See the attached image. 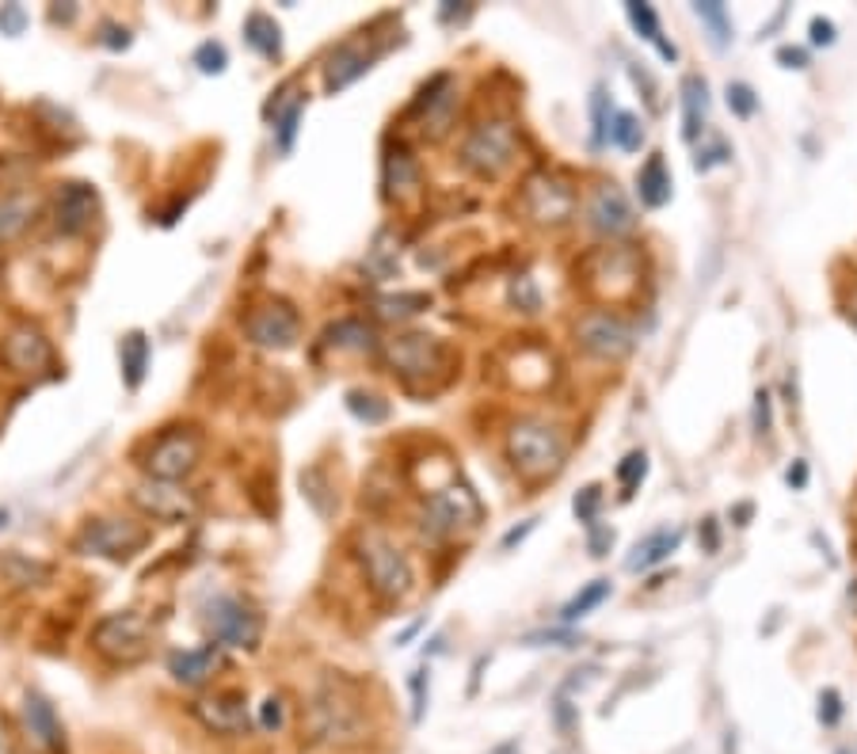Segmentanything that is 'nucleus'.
I'll return each instance as SVG.
<instances>
[{
    "label": "nucleus",
    "mask_w": 857,
    "mask_h": 754,
    "mask_svg": "<svg viewBox=\"0 0 857 754\" xmlns=\"http://www.w3.org/2000/svg\"><path fill=\"white\" fill-rule=\"evenodd\" d=\"M522 210L538 221V226H565L576 214V191L568 180L553 172H538L522 187Z\"/></svg>",
    "instance_id": "9"
},
{
    "label": "nucleus",
    "mask_w": 857,
    "mask_h": 754,
    "mask_svg": "<svg viewBox=\"0 0 857 754\" xmlns=\"http://www.w3.org/2000/svg\"><path fill=\"white\" fill-rule=\"evenodd\" d=\"M678 545H683V530L678 526L655 530V534H648L644 542H637V549H632V557H629V572H648V568L663 564Z\"/></svg>",
    "instance_id": "23"
},
{
    "label": "nucleus",
    "mask_w": 857,
    "mask_h": 754,
    "mask_svg": "<svg viewBox=\"0 0 857 754\" xmlns=\"http://www.w3.org/2000/svg\"><path fill=\"white\" fill-rule=\"evenodd\" d=\"M484 514L481 499L473 496L469 484H446V488L431 491L420 514V530L427 537H454L458 530L476 526Z\"/></svg>",
    "instance_id": "7"
},
{
    "label": "nucleus",
    "mask_w": 857,
    "mask_h": 754,
    "mask_svg": "<svg viewBox=\"0 0 857 754\" xmlns=\"http://www.w3.org/2000/svg\"><path fill=\"white\" fill-rule=\"evenodd\" d=\"M99 214V195L88 183H65L58 191V206H53V221L65 236H76L96 221Z\"/></svg>",
    "instance_id": "19"
},
{
    "label": "nucleus",
    "mask_w": 857,
    "mask_h": 754,
    "mask_svg": "<svg viewBox=\"0 0 857 754\" xmlns=\"http://www.w3.org/2000/svg\"><path fill=\"white\" fill-rule=\"evenodd\" d=\"M195 717L218 735H241L249 728V697L241 690H221L195 705Z\"/></svg>",
    "instance_id": "18"
},
{
    "label": "nucleus",
    "mask_w": 857,
    "mask_h": 754,
    "mask_svg": "<svg viewBox=\"0 0 857 754\" xmlns=\"http://www.w3.org/2000/svg\"><path fill=\"white\" fill-rule=\"evenodd\" d=\"M309 728L321 743H336V747L359 743L366 735V709H362L359 686L343 674H328L309 705Z\"/></svg>",
    "instance_id": "1"
},
{
    "label": "nucleus",
    "mask_w": 857,
    "mask_h": 754,
    "mask_svg": "<svg viewBox=\"0 0 857 754\" xmlns=\"http://www.w3.org/2000/svg\"><path fill=\"white\" fill-rule=\"evenodd\" d=\"M812 42H816V46H831V42H835V23L823 20V15H816V20H812Z\"/></svg>",
    "instance_id": "52"
},
{
    "label": "nucleus",
    "mask_w": 857,
    "mask_h": 754,
    "mask_svg": "<svg viewBox=\"0 0 857 754\" xmlns=\"http://www.w3.org/2000/svg\"><path fill=\"white\" fill-rule=\"evenodd\" d=\"M198 453H203V446H198V438L191 435V430H165V435L153 442L149 450V461H145V469H149L153 481H168V484H180L183 476L195 473L198 465Z\"/></svg>",
    "instance_id": "11"
},
{
    "label": "nucleus",
    "mask_w": 857,
    "mask_h": 754,
    "mask_svg": "<svg viewBox=\"0 0 857 754\" xmlns=\"http://www.w3.org/2000/svg\"><path fill=\"white\" fill-rule=\"evenodd\" d=\"M770 427H774V412H770V392L759 389V392H755V430H759V435H767Z\"/></svg>",
    "instance_id": "49"
},
{
    "label": "nucleus",
    "mask_w": 857,
    "mask_h": 754,
    "mask_svg": "<svg viewBox=\"0 0 857 754\" xmlns=\"http://www.w3.org/2000/svg\"><path fill=\"white\" fill-rule=\"evenodd\" d=\"M789 484H793V488H805V484H808V465H805V461H797V465L789 469Z\"/></svg>",
    "instance_id": "57"
},
{
    "label": "nucleus",
    "mask_w": 857,
    "mask_h": 754,
    "mask_svg": "<svg viewBox=\"0 0 857 754\" xmlns=\"http://www.w3.org/2000/svg\"><path fill=\"white\" fill-rule=\"evenodd\" d=\"M777 61H785L789 69H805L808 65V53L800 50V46H782V50H777Z\"/></svg>",
    "instance_id": "53"
},
{
    "label": "nucleus",
    "mask_w": 857,
    "mask_h": 754,
    "mask_svg": "<svg viewBox=\"0 0 857 754\" xmlns=\"http://www.w3.org/2000/svg\"><path fill=\"white\" fill-rule=\"evenodd\" d=\"M195 65L203 69L206 76L226 73V65H229L226 46H221V42H203V46H198V50H195Z\"/></svg>",
    "instance_id": "39"
},
{
    "label": "nucleus",
    "mask_w": 857,
    "mask_h": 754,
    "mask_svg": "<svg viewBox=\"0 0 857 754\" xmlns=\"http://www.w3.org/2000/svg\"><path fill=\"white\" fill-rule=\"evenodd\" d=\"M4 568L12 572V583H20V587H31V583L46 580L50 575V568L38 564V560H23V557H8Z\"/></svg>",
    "instance_id": "38"
},
{
    "label": "nucleus",
    "mask_w": 857,
    "mask_h": 754,
    "mask_svg": "<svg viewBox=\"0 0 857 754\" xmlns=\"http://www.w3.org/2000/svg\"><path fill=\"white\" fill-rule=\"evenodd\" d=\"M609 598V580H591L587 583L583 591H579V595H571L568 598V606L565 610H560V621H579V618H587V613L594 610V606H602Z\"/></svg>",
    "instance_id": "30"
},
{
    "label": "nucleus",
    "mask_w": 857,
    "mask_h": 754,
    "mask_svg": "<svg viewBox=\"0 0 857 754\" xmlns=\"http://www.w3.org/2000/svg\"><path fill=\"white\" fill-rule=\"evenodd\" d=\"M347 408L366 423H382L389 415V404L382 397H374V392H347Z\"/></svg>",
    "instance_id": "36"
},
{
    "label": "nucleus",
    "mask_w": 857,
    "mask_h": 754,
    "mask_svg": "<svg viewBox=\"0 0 857 754\" xmlns=\"http://www.w3.org/2000/svg\"><path fill=\"white\" fill-rule=\"evenodd\" d=\"M732 153H728V145L724 142H716L713 149H705V153H698V160H693V165H698V172H709V168L713 165H724V160H728Z\"/></svg>",
    "instance_id": "50"
},
{
    "label": "nucleus",
    "mask_w": 857,
    "mask_h": 754,
    "mask_svg": "<svg viewBox=\"0 0 857 754\" xmlns=\"http://www.w3.org/2000/svg\"><path fill=\"white\" fill-rule=\"evenodd\" d=\"M728 107L739 114V119H751V114L759 111V99H755V92L747 88V84H728Z\"/></svg>",
    "instance_id": "43"
},
{
    "label": "nucleus",
    "mask_w": 857,
    "mask_h": 754,
    "mask_svg": "<svg viewBox=\"0 0 857 754\" xmlns=\"http://www.w3.org/2000/svg\"><path fill=\"white\" fill-rule=\"evenodd\" d=\"M0 754H15L12 735H8V725H4V720H0Z\"/></svg>",
    "instance_id": "59"
},
{
    "label": "nucleus",
    "mask_w": 857,
    "mask_h": 754,
    "mask_svg": "<svg viewBox=\"0 0 857 754\" xmlns=\"http://www.w3.org/2000/svg\"><path fill=\"white\" fill-rule=\"evenodd\" d=\"M701 534H705V552H716V545H721V534H716V519H705Z\"/></svg>",
    "instance_id": "56"
},
{
    "label": "nucleus",
    "mask_w": 857,
    "mask_h": 754,
    "mask_svg": "<svg viewBox=\"0 0 857 754\" xmlns=\"http://www.w3.org/2000/svg\"><path fill=\"white\" fill-rule=\"evenodd\" d=\"M644 473H648V458H644V450H632L629 458L617 465V481H621V488H625V496H632L637 491V484L644 481Z\"/></svg>",
    "instance_id": "37"
},
{
    "label": "nucleus",
    "mask_w": 857,
    "mask_h": 754,
    "mask_svg": "<svg viewBox=\"0 0 857 754\" xmlns=\"http://www.w3.org/2000/svg\"><path fill=\"white\" fill-rule=\"evenodd\" d=\"M354 552H359V564L366 572V583L374 587V595H382L385 603H400V598L412 591V560L405 557L393 537L377 534V530H362L354 537Z\"/></svg>",
    "instance_id": "3"
},
{
    "label": "nucleus",
    "mask_w": 857,
    "mask_h": 754,
    "mask_svg": "<svg viewBox=\"0 0 857 754\" xmlns=\"http://www.w3.org/2000/svg\"><path fill=\"white\" fill-rule=\"evenodd\" d=\"M385 358H389L393 374H400L405 381H415V377H431L446 366V348L435 340V336L423 332H408L397 336V340L385 348Z\"/></svg>",
    "instance_id": "12"
},
{
    "label": "nucleus",
    "mask_w": 857,
    "mask_h": 754,
    "mask_svg": "<svg viewBox=\"0 0 857 754\" xmlns=\"http://www.w3.org/2000/svg\"><path fill=\"white\" fill-rule=\"evenodd\" d=\"M637 187H640V203H644L648 210H660V206L671 203V175H667V165H663L660 153H652L648 165L640 168Z\"/></svg>",
    "instance_id": "24"
},
{
    "label": "nucleus",
    "mask_w": 857,
    "mask_h": 754,
    "mask_svg": "<svg viewBox=\"0 0 857 754\" xmlns=\"http://www.w3.org/2000/svg\"><path fill=\"white\" fill-rule=\"evenodd\" d=\"M576 340H579V348H583L587 355L617 363V358H625L632 351L637 336H632L629 320H621L617 313L594 309V313H587V317L576 325Z\"/></svg>",
    "instance_id": "10"
},
{
    "label": "nucleus",
    "mask_w": 857,
    "mask_h": 754,
    "mask_svg": "<svg viewBox=\"0 0 857 754\" xmlns=\"http://www.w3.org/2000/svg\"><path fill=\"white\" fill-rule=\"evenodd\" d=\"M599 503H602V488H599V484H587V488L576 496V514H579V522H587V526H594V514H599Z\"/></svg>",
    "instance_id": "44"
},
{
    "label": "nucleus",
    "mask_w": 857,
    "mask_h": 754,
    "mask_svg": "<svg viewBox=\"0 0 857 754\" xmlns=\"http://www.w3.org/2000/svg\"><path fill=\"white\" fill-rule=\"evenodd\" d=\"M35 218V195L27 191H12L0 198V241H12L27 229V221Z\"/></svg>",
    "instance_id": "26"
},
{
    "label": "nucleus",
    "mask_w": 857,
    "mask_h": 754,
    "mask_svg": "<svg viewBox=\"0 0 857 754\" xmlns=\"http://www.w3.org/2000/svg\"><path fill=\"white\" fill-rule=\"evenodd\" d=\"M511 302L519 305L522 313H538V309H542V294H538L534 279H527V275H522V279H515V282H511Z\"/></svg>",
    "instance_id": "41"
},
{
    "label": "nucleus",
    "mask_w": 857,
    "mask_h": 754,
    "mask_svg": "<svg viewBox=\"0 0 857 754\" xmlns=\"http://www.w3.org/2000/svg\"><path fill=\"white\" fill-rule=\"evenodd\" d=\"M609 545H614V530H591V552L594 557H606Z\"/></svg>",
    "instance_id": "54"
},
{
    "label": "nucleus",
    "mask_w": 857,
    "mask_h": 754,
    "mask_svg": "<svg viewBox=\"0 0 857 754\" xmlns=\"http://www.w3.org/2000/svg\"><path fill=\"white\" fill-rule=\"evenodd\" d=\"M625 12H629L632 27L640 31V38H644V42H652V46L663 42V31H660V20H655L652 4H640V0H632V4L625 8Z\"/></svg>",
    "instance_id": "35"
},
{
    "label": "nucleus",
    "mask_w": 857,
    "mask_h": 754,
    "mask_svg": "<svg viewBox=\"0 0 857 754\" xmlns=\"http://www.w3.org/2000/svg\"><path fill=\"white\" fill-rule=\"evenodd\" d=\"M282 720H286L282 702H279V697H267V702L259 705V728H264V732H279Z\"/></svg>",
    "instance_id": "46"
},
{
    "label": "nucleus",
    "mask_w": 857,
    "mask_h": 754,
    "mask_svg": "<svg viewBox=\"0 0 857 754\" xmlns=\"http://www.w3.org/2000/svg\"><path fill=\"white\" fill-rule=\"evenodd\" d=\"M846 317H850V325L857 328V287H854V294H850V305H846Z\"/></svg>",
    "instance_id": "60"
},
{
    "label": "nucleus",
    "mask_w": 857,
    "mask_h": 754,
    "mask_svg": "<svg viewBox=\"0 0 857 754\" xmlns=\"http://www.w3.org/2000/svg\"><path fill=\"white\" fill-rule=\"evenodd\" d=\"M244 332H249V340L256 343V348L286 351V348H293V343H298L301 320H298V313H293L286 302H267V305H259V309L249 313V320H244Z\"/></svg>",
    "instance_id": "14"
},
{
    "label": "nucleus",
    "mask_w": 857,
    "mask_h": 754,
    "mask_svg": "<svg viewBox=\"0 0 857 754\" xmlns=\"http://www.w3.org/2000/svg\"><path fill=\"white\" fill-rule=\"evenodd\" d=\"M27 31V8L23 4H0V35L15 38Z\"/></svg>",
    "instance_id": "42"
},
{
    "label": "nucleus",
    "mask_w": 857,
    "mask_h": 754,
    "mask_svg": "<svg viewBox=\"0 0 857 754\" xmlns=\"http://www.w3.org/2000/svg\"><path fill=\"white\" fill-rule=\"evenodd\" d=\"M73 15H76V4H65V8H53L50 20L53 23H73Z\"/></svg>",
    "instance_id": "58"
},
{
    "label": "nucleus",
    "mask_w": 857,
    "mask_h": 754,
    "mask_svg": "<svg viewBox=\"0 0 857 754\" xmlns=\"http://www.w3.org/2000/svg\"><path fill=\"white\" fill-rule=\"evenodd\" d=\"M427 674H431V671H423V667H420V671H412V679H408V686H412V702H415V705H412V720H415V725L423 720V705H427Z\"/></svg>",
    "instance_id": "45"
},
{
    "label": "nucleus",
    "mask_w": 857,
    "mask_h": 754,
    "mask_svg": "<svg viewBox=\"0 0 857 754\" xmlns=\"http://www.w3.org/2000/svg\"><path fill=\"white\" fill-rule=\"evenodd\" d=\"M683 107H686V137H698L705 134V111H709V99H705V81L701 76H686L683 81Z\"/></svg>",
    "instance_id": "27"
},
{
    "label": "nucleus",
    "mask_w": 857,
    "mask_h": 754,
    "mask_svg": "<svg viewBox=\"0 0 857 754\" xmlns=\"http://www.w3.org/2000/svg\"><path fill=\"white\" fill-rule=\"evenodd\" d=\"M92 644L99 656H107L111 664H137L149 652V621L134 610L107 613L104 621H96L92 629Z\"/></svg>",
    "instance_id": "8"
},
{
    "label": "nucleus",
    "mask_w": 857,
    "mask_h": 754,
    "mask_svg": "<svg viewBox=\"0 0 857 754\" xmlns=\"http://www.w3.org/2000/svg\"><path fill=\"white\" fill-rule=\"evenodd\" d=\"M507 458L522 481H550L565 469L568 442L553 423L545 419H519L507 430Z\"/></svg>",
    "instance_id": "2"
},
{
    "label": "nucleus",
    "mask_w": 857,
    "mask_h": 754,
    "mask_svg": "<svg viewBox=\"0 0 857 754\" xmlns=\"http://www.w3.org/2000/svg\"><path fill=\"white\" fill-rule=\"evenodd\" d=\"M145 370H149V340L142 332H130L122 340V377H126L130 389L142 385Z\"/></svg>",
    "instance_id": "29"
},
{
    "label": "nucleus",
    "mask_w": 857,
    "mask_h": 754,
    "mask_svg": "<svg viewBox=\"0 0 857 754\" xmlns=\"http://www.w3.org/2000/svg\"><path fill=\"white\" fill-rule=\"evenodd\" d=\"M301 488H305L309 503L316 507L321 514H331V507L324 503V496H328V481H324L321 469H309V473H301Z\"/></svg>",
    "instance_id": "40"
},
{
    "label": "nucleus",
    "mask_w": 857,
    "mask_h": 754,
    "mask_svg": "<svg viewBox=\"0 0 857 754\" xmlns=\"http://www.w3.org/2000/svg\"><path fill=\"white\" fill-rule=\"evenodd\" d=\"M221 656H218V644H203V648H188V652H172L168 656V671H172L176 682H183V686H198V682H206L214 671H218Z\"/></svg>",
    "instance_id": "21"
},
{
    "label": "nucleus",
    "mask_w": 857,
    "mask_h": 754,
    "mask_svg": "<svg viewBox=\"0 0 857 754\" xmlns=\"http://www.w3.org/2000/svg\"><path fill=\"white\" fill-rule=\"evenodd\" d=\"M0 358H4V366L15 374H38V370L50 366L53 355H50V340H46L38 328L20 325L4 336V343H0Z\"/></svg>",
    "instance_id": "16"
},
{
    "label": "nucleus",
    "mask_w": 857,
    "mask_h": 754,
    "mask_svg": "<svg viewBox=\"0 0 857 754\" xmlns=\"http://www.w3.org/2000/svg\"><path fill=\"white\" fill-rule=\"evenodd\" d=\"M838 717H843V697H838V690H823L820 694V720L823 725H838Z\"/></svg>",
    "instance_id": "47"
},
{
    "label": "nucleus",
    "mask_w": 857,
    "mask_h": 754,
    "mask_svg": "<svg viewBox=\"0 0 857 754\" xmlns=\"http://www.w3.org/2000/svg\"><path fill=\"white\" fill-rule=\"evenodd\" d=\"M515 160V130L504 119H488L461 142V165L481 180H499Z\"/></svg>",
    "instance_id": "5"
},
{
    "label": "nucleus",
    "mask_w": 857,
    "mask_h": 754,
    "mask_svg": "<svg viewBox=\"0 0 857 754\" xmlns=\"http://www.w3.org/2000/svg\"><path fill=\"white\" fill-rule=\"evenodd\" d=\"M591 111H594V142H606V134H609V119H614V114H609L606 119V96H602V88L594 92V99H591Z\"/></svg>",
    "instance_id": "48"
},
{
    "label": "nucleus",
    "mask_w": 857,
    "mask_h": 754,
    "mask_svg": "<svg viewBox=\"0 0 857 754\" xmlns=\"http://www.w3.org/2000/svg\"><path fill=\"white\" fill-rule=\"evenodd\" d=\"M203 625L214 644H229V648L252 652V648H259V636H264L259 613L237 595H214L210 603L203 606Z\"/></svg>",
    "instance_id": "6"
},
{
    "label": "nucleus",
    "mask_w": 857,
    "mask_h": 754,
    "mask_svg": "<svg viewBox=\"0 0 857 754\" xmlns=\"http://www.w3.org/2000/svg\"><path fill=\"white\" fill-rule=\"evenodd\" d=\"M423 191V172L415 165V157L408 149H393L385 157V195L393 203H412Z\"/></svg>",
    "instance_id": "20"
},
{
    "label": "nucleus",
    "mask_w": 857,
    "mask_h": 754,
    "mask_svg": "<svg viewBox=\"0 0 857 754\" xmlns=\"http://www.w3.org/2000/svg\"><path fill=\"white\" fill-rule=\"evenodd\" d=\"M693 12H698L701 23H709V27H713L716 46H728L732 42V20H728V12H724V4H716V0H698V4H693Z\"/></svg>",
    "instance_id": "33"
},
{
    "label": "nucleus",
    "mask_w": 857,
    "mask_h": 754,
    "mask_svg": "<svg viewBox=\"0 0 857 754\" xmlns=\"http://www.w3.org/2000/svg\"><path fill=\"white\" fill-rule=\"evenodd\" d=\"M149 545V530L134 519H88L73 537V552L104 560H130Z\"/></svg>",
    "instance_id": "4"
},
{
    "label": "nucleus",
    "mask_w": 857,
    "mask_h": 754,
    "mask_svg": "<svg viewBox=\"0 0 857 754\" xmlns=\"http://www.w3.org/2000/svg\"><path fill=\"white\" fill-rule=\"evenodd\" d=\"M244 38H249L252 50L264 53L267 61L282 58V27L267 12H252L249 20H244Z\"/></svg>",
    "instance_id": "25"
},
{
    "label": "nucleus",
    "mask_w": 857,
    "mask_h": 754,
    "mask_svg": "<svg viewBox=\"0 0 857 754\" xmlns=\"http://www.w3.org/2000/svg\"><path fill=\"white\" fill-rule=\"evenodd\" d=\"M374 58H377V50H370V42L362 35L339 42L336 50L328 53V61H324V88L343 92L347 84L359 81V76L374 65Z\"/></svg>",
    "instance_id": "17"
},
{
    "label": "nucleus",
    "mask_w": 857,
    "mask_h": 754,
    "mask_svg": "<svg viewBox=\"0 0 857 754\" xmlns=\"http://www.w3.org/2000/svg\"><path fill=\"white\" fill-rule=\"evenodd\" d=\"M850 603H854V610H857V580H854V587H850Z\"/></svg>",
    "instance_id": "61"
},
{
    "label": "nucleus",
    "mask_w": 857,
    "mask_h": 754,
    "mask_svg": "<svg viewBox=\"0 0 857 754\" xmlns=\"http://www.w3.org/2000/svg\"><path fill=\"white\" fill-rule=\"evenodd\" d=\"M99 42L107 46V50H126L130 46V31L126 27H119V23H107L104 27V38Z\"/></svg>",
    "instance_id": "51"
},
{
    "label": "nucleus",
    "mask_w": 857,
    "mask_h": 754,
    "mask_svg": "<svg viewBox=\"0 0 857 754\" xmlns=\"http://www.w3.org/2000/svg\"><path fill=\"white\" fill-rule=\"evenodd\" d=\"M587 221L591 229H599L602 236H625L637 229V214L632 203L625 198V191L617 183H599L587 198Z\"/></svg>",
    "instance_id": "15"
},
{
    "label": "nucleus",
    "mask_w": 857,
    "mask_h": 754,
    "mask_svg": "<svg viewBox=\"0 0 857 754\" xmlns=\"http://www.w3.org/2000/svg\"><path fill=\"white\" fill-rule=\"evenodd\" d=\"M427 305H431L427 294H397V297H382L377 309H382V317L397 320V317H415V313H423Z\"/></svg>",
    "instance_id": "34"
},
{
    "label": "nucleus",
    "mask_w": 857,
    "mask_h": 754,
    "mask_svg": "<svg viewBox=\"0 0 857 754\" xmlns=\"http://www.w3.org/2000/svg\"><path fill=\"white\" fill-rule=\"evenodd\" d=\"M23 725H27L31 740L46 751H61V720L53 713V705L46 702L43 694H27L23 697Z\"/></svg>",
    "instance_id": "22"
},
{
    "label": "nucleus",
    "mask_w": 857,
    "mask_h": 754,
    "mask_svg": "<svg viewBox=\"0 0 857 754\" xmlns=\"http://www.w3.org/2000/svg\"><path fill=\"white\" fill-rule=\"evenodd\" d=\"M609 142L617 145V149L625 153H637L640 142H644V126H640V119L632 111H614V119H609Z\"/></svg>",
    "instance_id": "32"
},
{
    "label": "nucleus",
    "mask_w": 857,
    "mask_h": 754,
    "mask_svg": "<svg viewBox=\"0 0 857 754\" xmlns=\"http://www.w3.org/2000/svg\"><path fill=\"white\" fill-rule=\"evenodd\" d=\"M534 526H538V519H527V522H522V526H519V530H511V534H507V537H504V549H515V545H519V542H522V537H527V534H530V530H534Z\"/></svg>",
    "instance_id": "55"
},
{
    "label": "nucleus",
    "mask_w": 857,
    "mask_h": 754,
    "mask_svg": "<svg viewBox=\"0 0 857 754\" xmlns=\"http://www.w3.org/2000/svg\"><path fill=\"white\" fill-rule=\"evenodd\" d=\"M130 499H134V507L142 514H149V519L157 522H188L191 514H195V496H191L183 484H168V481H142L134 491H130Z\"/></svg>",
    "instance_id": "13"
},
{
    "label": "nucleus",
    "mask_w": 857,
    "mask_h": 754,
    "mask_svg": "<svg viewBox=\"0 0 857 754\" xmlns=\"http://www.w3.org/2000/svg\"><path fill=\"white\" fill-rule=\"evenodd\" d=\"M370 275H377V279H389L393 271L400 267V248H397V236L389 233V229H382L374 241V248H370V259H366Z\"/></svg>",
    "instance_id": "31"
},
{
    "label": "nucleus",
    "mask_w": 857,
    "mask_h": 754,
    "mask_svg": "<svg viewBox=\"0 0 857 754\" xmlns=\"http://www.w3.org/2000/svg\"><path fill=\"white\" fill-rule=\"evenodd\" d=\"M328 343L331 348H343V351H374L377 348V336L366 320H339V325L328 328Z\"/></svg>",
    "instance_id": "28"
}]
</instances>
